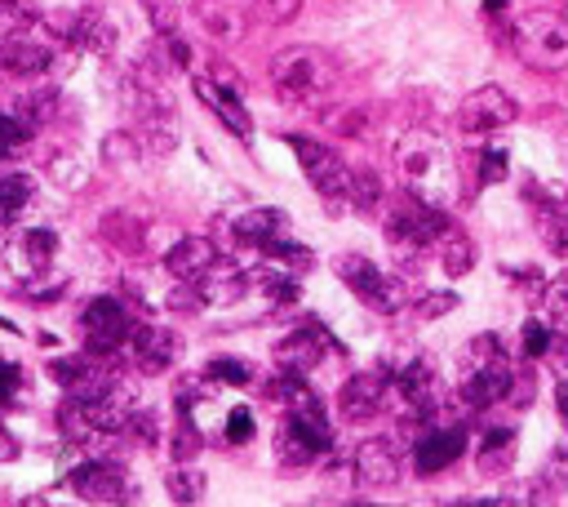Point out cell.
<instances>
[{
    "label": "cell",
    "mask_w": 568,
    "mask_h": 507,
    "mask_svg": "<svg viewBox=\"0 0 568 507\" xmlns=\"http://www.w3.org/2000/svg\"><path fill=\"white\" fill-rule=\"evenodd\" d=\"M439 263H444V272L458 280V276H467L471 267H476V241L471 236H458V232H444L439 236Z\"/></svg>",
    "instance_id": "cb8c5ba5"
},
{
    "label": "cell",
    "mask_w": 568,
    "mask_h": 507,
    "mask_svg": "<svg viewBox=\"0 0 568 507\" xmlns=\"http://www.w3.org/2000/svg\"><path fill=\"white\" fill-rule=\"evenodd\" d=\"M506 174H511L506 152H502V147H485V152H480V187H493V183H502Z\"/></svg>",
    "instance_id": "d6a6232c"
},
{
    "label": "cell",
    "mask_w": 568,
    "mask_h": 507,
    "mask_svg": "<svg viewBox=\"0 0 568 507\" xmlns=\"http://www.w3.org/2000/svg\"><path fill=\"white\" fill-rule=\"evenodd\" d=\"M515 392V370L506 365L502 348L493 334H480L471 343V370L463 378V400L471 405V410H489V405L506 400Z\"/></svg>",
    "instance_id": "8992f818"
},
{
    "label": "cell",
    "mask_w": 568,
    "mask_h": 507,
    "mask_svg": "<svg viewBox=\"0 0 568 507\" xmlns=\"http://www.w3.org/2000/svg\"><path fill=\"white\" fill-rule=\"evenodd\" d=\"M130 352H134V361H138L143 374H165L178 361V339L169 330H156V326H134Z\"/></svg>",
    "instance_id": "2e32d148"
},
{
    "label": "cell",
    "mask_w": 568,
    "mask_h": 507,
    "mask_svg": "<svg viewBox=\"0 0 568 507\" xmlns=\"http://www.w3.org/2000/svg\"><path fill=\"white\" fill-rule=\"evenodd\" d=\"M546 312H550V317H568V272H559V276L546 285Z\"/></svg>",
    "instance_id": "74e56055"
},
{
    "label": "cell",
    "mask_w": 568,
    "mask_h": 507,
    "mask_svg": "<svg viewBox=\"0 0 568 507\" xmlns=\"http://www.w3.org/2000/svg\"><path fill=\"white\" fill-rule=\"evenodd\" d=\"M245 289H249V272H241L236 263H222V258L196 280L200 302H213V308H226V302L245 298Z\"/></svg>",
    "instance_id": "d6986e66"
},
{
    "label": "cell",
    "mask_w": 568,
    "mask_h": 507,
    "mask_svg": "<svg viewBox=\"0 0 568 507\" xmlns=\"http://www.w3.org/2000/svg\"><path fill=\"white\" fill-rule=\"evenodd\" d=\"M463 450H467V428H458V423L426 428V432L417 437V445H413V467H417L422 476H435V472H444V467L458 463Z\"/></svg>",
    "instance_id": "7c38bea8"
},
{
    "label": "cell",
    "mask_w": 568,
    "mask_h": 507,
    "mask_svg": "<svg viewBox=\"0 0 568 507\" xmlns=\"http://www.w3.org/2000/svg\"><path fill=\"white\" fill-rule=\"evenodd\" d=\"M213 263H218V250H213L209 236H178L174 250L165 254L169 276H174V280H191V285H196Z\"/></svg>",
    "instance_id": "e0dca14e"
},
{
    "label": "cell",
    "mask_w": 568,
    "mask_h": 507,
    "mask_svg": "<svg viewBox=\"0 0 568 507\" xmlns=\"http://www.w3.org/2000/svg\"><path fill=\"white\" fill-rule=\"evenodd\" d=\"M196 454H200V432H196L191 415H187V410H178V432H174V459H178V463H187V459H196Z\"/></svg>",
    "instance_id": "f546056e"
},
{
    "label": "cell",
    "mask_w": 568,
    "mask_h": 507,
    "mask_svg": "<svg viewBox=\"0 0 568 507\" xmlns=\"http://www.w3.org/2000/svg\"><path fill=\"white\" fill-rule=\"evenodd\" d=\"M226 441H232V445H245V441H254V415L245 410V405H241V410H232V415H226Z\"/></svg>",
    "instance_id": "8d00e7d4"
},
{
    "label": "cell",
    "mask_w": 568,
    "mask_h": 507,
    "mask_svg": "<svg viewBox=\"0 0 568 507\" xmlns=\"http://www.w3.org/2000/svg\"><path fill=\"white\" fill-rule=\"evenodd\" d=\"M45 63H49V49L36 45L27 32H10L0 41V67L5 71H41Z\"/></svg>",
    "instance_id": "7402d4cb"
},
{
    "label": "cell",
    "mask_w": 568,
    "mask_h": 507,
    "mask_svg": "<svg viewBox=\"0 0 568 507\" xmlns=\"http://www.w3.org/2000/svg\"><path fill=\"white\" fill-rule=\"evenodd\" d=\"M542 485H546V494L568 489V445H555V450H550V459H546V467H542Z\"/></svg>",
    "instance_id": "4dcf8cb0"
},
{
    "label": "cell",
    "mask_w": 568,
    "mask_h": 507,
    "mask_svg": "<svg viewBox=\"0 0 568 507\" xmlns=\"http://www.w3.org/2000/svg\"><path fill=\"white\" fill-rule=\"evenodd\" d=\"M54 250H58L54 232H27V236H23V263H27L32 272H45V267L54 263Z\"/></svg>",
    "instance_id": "83f0119b"
},
{
    "label": "cell",
    "mask_w": 568,
    "mask_h": 507,
    "mask_svg": "<svg viewBox=\"0 0 568 507\" xmlns=\"http://www.w3.org/2000/svg\"><path fill=\"white\" fill-rule=\"evenodd\" d=\"M382 400H387V378L378 374H356L343 383V392H337V410H343L352 423H365L382 410Z\"/></svg>",
    "instance_id": "9a60e30c"
},
{
    "label": "cell",
    "mask_w": 568,
    "mask_h": 507,
    "mask_svg": "<svg viewBox=\"0 0 568 507\" xmlns=\"http://www.w3.org/2000/svg\"><path fill=\"white\" fill-rule=\"evenodd\" d=\"M352 472L365 489H396L400 485V454L391 441H365L352 459Z\"/></svg>",
    "instance_id": "4fadbf2b"
},
{
    "label": "cell",
    "mask_w": 568,
    "mask_h": 507,
    "mask_svg": "<svg viewBox=\"0 0 568 507\" xmlns=\"http://www.w3.org/2000/svg\"><path fill=\"white\" fill-rule=\"evenodd\" d=\"M328 356V334L320 326H302L293 334H285L276 343V365L280 370H298V374H311L320 361Z\"/></svg>",
    "instance_id": "5bb4252c"
},
{
    "label": "cell",
    "mask_w": 568,
    "mask_h": 507,
    "mask_svg": "<svg viewBox=\"0 0 568 507\" xmlns=\"http://www.w3.org/2000/svg\"><path fill=\"white\" fill-rule=\"evenodd\" d=\"M511 49L533 71H559V67H568V19L555 14V10H533V14L515 19Z\"/></svg>",
    "instance_id": "5b68a950"
},
{
    "label": "cell",
    "mask_w": 568,
    "mask_h": 507,
    "mask_svg": "<svg viewBox=\"0 0 568 507\" xmlns=\"http://www.w3.org/2000/svg\"><path fill=\"white\" fill-rule=\"evenodd\" d=\"M396 169H400L404 191H413L426 206L448 210L458 200V165H453L448 143L431 130H409L396 143Z\"/></svg>",
    "instance_id": "6da1fadb"
},
{
    "label": "cell",
    "mask_w": 568,
    "mask_h": 507,
    "mask_svg": "<svg viewBox=\"0 0 568 507\" xmlns=\"http://www.w3.org/2000/svg\"><path fill=\"white\" fill-rule=\"evenodd\" d=\"M271 76V89L276 98H285V103L293 108H311V103H324V98L333 93L337 85V67L324 49L315 45H293V49H280L267 67Z\"/></svg>",
    "instance_id": "7a4b0ae2"
},
{
    "label": "cell",
    "mask_w": 568,
    "mask_h": 507,
    "mask_svg": "<svg viewBox=\"0 0 568 507\" xmlns=\"http://www.w3.org/2000/svg\"><path fill=\"white\" fill-rule=\"evenodd\" d=\"M5 459H14V441H10L5 432H0V463H5Z\"/></svg>",
    "instance_id": "ee69618b"
},
{
    "label": "cell",
    "mask_w": 568,
    "mask_h": 507,
    "mask_svg": "<svg viewBox=\"0 0 568 507\" xmlns=\"http://www.w3.org/2000/svg\"><path fill=\"white\" fill-rule=\"evenodd\" d=\"M515 98L502 89V85H485V89H476V93H467L463 98V108H458V134L467 139V143H485V139H493L498 130H506L511 121H515Z\"/></svg>",
    "instance_id": "52a82bcc"
},
{
    "label": "cell",
    "mask_w": 568,
    "mask_h": 507,
    "mask_svg": "<svg viewBox=\"0 0 568 507\" xmlns=\"http://www.w3.org/2000/svg\"><path fill=\"white\" fill-rule=\"evenodd\" d=\"M444 232H453L448 210L426 206V200H417L413 191L396 196L391 219H387V245H391L400 258H417V254H426L431 245H439V236H444Z\"/></svg>",
    "instance_id": "3957f363"
},
{
    "label": "cell",
    "mask_w": 568,
    "mask_h": 507,
    "mask_svg": "<svg viewBox=\"0 0 568 507\" xmlns=\"http://www.w3.org/2000/svg\"><path fill=\"white\" fill-rule=\"evenodd\" d=\"M413 308H417V317H422V321H435V317H444V312L458 308V294H448V289H439V294H422V298L413 302Z\"/></svg>",
    "instance_id": "e575fe53"
},
{
    "label": "cell",
    "mask_w": 568,
    "mask_h": 507,
    "mask_svg": "<svg viewBox=\"0 0 568 507\" xmlns=\"http://www.w3.org/2000/svg\"><path fill=\"white\" fill-rule=\"evenodd\" d=\"M328 445H333V432L315 396L302 405H285L280 432H276V459L285 467H311Z\"/></svg>",
    "instance_id": "277c9868"
},
{
    "label": "cell",
    "mask_w": 568,
    "mask_h": 507,
    "mask_svg": "<svg viewBox=\"0 0 568 507\" xmlns=\"http://www.w3.org/2000/svg\"><path fill=\"white\" fill-rule=\"evenodd\" d=\"M32 191H36V183L27 174H5L0 178V223H14L27 210Z\"/></svg>",
    "instance_id": "d4e9b609"
},
{
    "label": "cell",
    "mask_w": 568,
    "mask_h": 507,
    "mask_svg": "<svg viewBox=\"0 0 568 507\" xmlns=\"http://www.w3.org/2000/svg\"><path fill=\"white\" fill-rule=\"evenodd\" d=\"M511 463H515V432H511V428L489 432L485 445H480V454H476V467H480L485 476H502Z\"/></svg>",
    "instance_id": "603a6c76"
},
{
    "label": "cell",
    "mask_w": 568,
    "mask_h": 507,
    "mask_svg": "<svg viewBox=\"0 0 568 507\" xmlns=\"http://www.w3.org/2000/svg\"><path fill=\"white\" fill-rule=\"evenodd\" d=\"M506 5H511V0H485V14L498 19V14H506Z\"/></svg>",
    "instance_id": "7bdbcfd3"
},
{
    "label": "cell",
    "mask_w": 568,
    "mask_h": 507,
    "mask_svg": "<svg viewBox=\"0 0 568 507\" xmlns=\"http://www.w3.org/2000/svg\"><path fill=\"white\" fill-rule=\"evenodd\" d=\"M347 200H352V210L356 214H374L378 206H382V183H378V174H369V169H352V187H347Z\"/></svg>",
    "instance_id": "4316f807"
},
{
    "label": "cell",
    "mask_w": 568,
    "mask_h": 507,
    "mask_svg": "<svg viewBox=\"0 0 568 507\" xmlns=\"http://www.w3.org/2000/svg\"><path fill=\"white\" fill-rule=\"evenodd\" d=\"M333 272L347 289H356L374 312H396L400 308V280H391L382 267H374L365 254H343L333 258Z\"/></svg>",
    "instance_id": "9c48e42d"
},
{
    "label": "cell",
    "mask_w": 568,
    "mask_h": 507,
    "mask_svg": "<svg viewBox=\"0 0 568 507\" xmlns=\"http://www.w3.org/2000/svg\"><path fill=\"white\" fill-rule=\"evenodd\" d=\"M80 326H85V339H89L93 356H111L116 348H125L130 334H134V321L125 312V302H116V298H93L85 308V317H80Z\"/></svg>",
    "instance_id": "30bf717a"
},
{
    "label": "cell",
    "mask_w": 568,
    "mask_h": 507,
    "mask_svg": "<svg viewBox=\"0 0 568 507\" xmlns=\"http://www.w3.org/2000/svg\"><path fill=\"white\" fill-rule=\"evenodd\" d=\"M19 378H23V370L14 361H0V405H10V396L19 392Z\"/></svg>",
    "instance_id": "f35d334b"
},
{
    "label": "cell",
    "mask_w": 568,
    "mask_h": 507,
    "mask_svg": "<svg viewBox=\"0 0 568 507\" xmlns=\"http://www.w3.org/2000/svg\"><path fill=\"white\" fill-rule=\"evenodd\" d=\"M27 139V125L14 117H0V147H19Z\"/></svg>",
    "instance_id": "ab89813d"
},
{
    "label": "cell",
    "mask_w": 568,
    "mask_h": 507,
    "mask_svg": "<svg viewBox=\"0 0 568 507\" xmlns=\"http://www.w3.org/2000/svg\"><path fill=\"white\" fill-rule=\"evenodd\" d=\"M555 405H559V419L568 423V374H559V387H555Z\"/></svg>",
    "instance_id": "b9f144b4"
},
{
    "label": "cell",
    "mask_w": 568,
    "mask_h": 507,
    "mask_svg": "<svg viewBox=\"0 0 568 507\" xmlns=\"http://www.w3.org/2000/svg\"><path fill=\"white\" fill-rule=\"evenodd\" d=\"M396 392L404 400V410L409 415H426L431 405H435V365L426 356L409 361L400 374H396Z\"/></svg>",
    "instance_id": "ffe728a7"
},
{
    "label": "cell",
    "mask_w": 568,
    "mask_h": 507,
    "mask_svg": "<svg viewBox=\"0 0 568 507\" xmlns=\"http://www.w3.org/2000/svg\"><path fill=\"white\" fill-rule=\"evenodd\" d=\"M71 489L80 498H93V503H121L130 489H125V472L111 467V463H85L71 472Z\"/></svg>",
    "instance_id": "ac0fdd59"
},
{
    "label": "cell",
    "mask_w": 568,
    "mask_h": 507,
    "mask_svg": "<svg viewBox=\"0 0 568 507\" xmlns=\"http://www.w3.org/2000/svg\"><path fill=\"white\" fill-rule=\"evenodd\" d=\"M196 93H200V103L232 130L236 139H249V130H254V121H249V112H245V98H241V85L226 76V71H213V76H196Z\"/></svg>",
    "instance_id": "8fae6325"
},
{
    "label": "cell",
    "mask_w": 568,
    "mask_h": 507,
    "mask_svg": "<svg viewBox=\"0 0 568 507\" xmlns=\"http://www.w3.org/2000/svg\"><path fill=\"white\" fill-rule=\"evenodd\" d=\"M520 339H524V356H528V361H533V356H546V352L555 348V339H550L546 321H524Z\"/></svg>",
    "instance_id": "836d02e7"
},
{
    "label": "cell",
    "mask_w": 568,
    "mask_h": 507,
    "mask_svg": "<svg viewBox=\"0 0 568 507\" xmlns=\"http://www.w3.org/2000/svg\"><path fill=\"white\" fill-rule=\"evenodd\" d=\"M236 236H241L249 250H263L267 241L289 236V214H285V210H271V206H258V210H249V214L236 219Z\"/></svg>",
    "instance_id": "44dd1931"
},
{
    "label": "cell",
    "mask_w": 568,
    "mask_h": 507,
    "mask_svg": "<svg viewBox=\"0 0 568 507\" xmlns=\"http://www.w3.org/2000/svg\"><path fill=\"white\" fill-rule=\"evenodd\" d=\"M209 378H222V383H232V387H245L254 378V370L245 361H213L209 365Z\"/></svg>",
    "instance_id": "d590c367"
},
{
    "label": "cell",
    "mask_w": 568,
    "mask_h": 507,
    "mask_svg": "<svg viewBox=\"0 0 568 507\" xmlns=\"http://www.w3.org/2000/svg\"><path fill=\"white\" fill-rule=\"evenodd\" d=\"M267 10H271V19L289 23V19H298V10H302V0H267Z\"/></svg>",
    "instance_id": "60d3db41"
},
{
    "label": "cell",
    "mask_w": 568,
    "mask_h": 507,
    "mask_svg": "<svg viewBox=\"0 0 568 507\" xmlns=\"http://www.w3.org/2000/svg\"><path fill=\"white\" fill-rule=\"evenodd\" d=\"M324 125H328L333 134L356 139V134L369 130V112H365V108H333V112H324Z\"/></svg>",
    "instance_id": "f1b7e54d"
},
{
    "label": "cell",
    "mask_w": 568,
    "mask_h": 507,
    "mask_svg": "<svg viewBox=\"0 0 568 507\" xmlns=\"http://www.w3.org/2000/svg\"><path fill=\"white\" fill-rule=\"evenodd\" d=\"M289 147H293V156H298L307 183H311L320 196H328V200H347L352 165H347L343 156H337L333 147H324L320 139H289Z\"/></svg>",
    "instance_id": "ba28073f"
},
{
    "label": "cell",
    "mask_w": 568,
    "mask_h": 507,
    "mask_svg": "<svg viewBox=\"0 0 568 507\" xmlns=\"http://www.w3.org/2000/svg\"><path fill=\"white\" fill-rule=\"evenodd\" d=\"M169 494H174L178 503H196V498L204 494V476H200V472L178 467V472H169Z\"/></svg>",
    "instance_id": "1f68e13d"
},
{
    "label": "cell",
    "mask_w": 568,
    "mask_h": 507,
    "mask_svg": "<svg viewBox=\"0 0 568 507\" xmlns=\"http://www.w3.org/2000/svg\"><path fill=\"white\" fill-rule=\"evenodd\" d=\"M200 19L209 27V36L218 41H236L245 27H241V14L232 5H222V0H200Z\"/></svg>",
    "instance_id": "484cf974"
}]
</instances>
